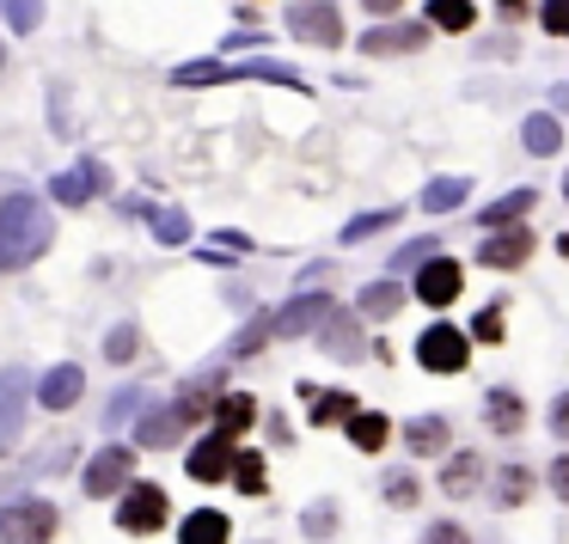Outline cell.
<instances>
[{
	"mask_svg": "<svg viewBox=\"0 0 569 544\" xmlns=\"http://www.w3.org/2000/svg\"><path fill=\"white\" fill-rule=\"evenodd\" d=\"M422 258H435V239H417V245H405V251H398V270H417Z\"/></svg>",
	"mask_w": 569,
	"mask_h": 544,
	"instance_id": "bcb514c9",
	"label": "cell"
},
{
	"mask_svg": "<svg viewBox=\"0 0 569 544\" xmlns=\"http://www.w3.org/2000/svg\"><path fill=\"white\" fill-rule=\"evenodd\" d=\"M483 422H490V434H520L527 429V397L515 392V385H490V392H483Z\"/></svg>",
	"mask_w": 569,
	"mask_h": 544,
	"instance_id": "30bf717a",
	"label": "cell"
},
{
	"mask_svg": "<svg viewBox=\"0 0 569 544\" xmlns=\"http://www.w3.org/2000/svg\"><path fill=\"white\" fill-rule=\"evenodd\" d=\"M227 477H233L239 495H263V490H270V477H263V453H233V471H227Z\"/></svg>",
	"mask_w": 569,
	"mask_h": 544,
	"instance_id": "f546056e",
	"label": "cell"
},
{
	"mask_svg": "<svg viewBox=\"0 0 569 544\" xmlns=\"http://www.w3.org/2000/svg\"><path fill=\"white\" fill-rule=\"evenodd\" d=\"M251 422H258V397H251V392H221V397H214V434L239 441Z\"/></svg>",
	"mask_w": 569,
	"mask_h": 544,
	"instance_id": "5bb4252c",
	"label": "cell"
},
{
	"mask_svg": "<svg viewBox=\"0 0 569 544\" xmlns=\"http://www.w3.org/2000/svg\"><path fill=\"white\" fill-rule=\"evenodd\" d=\"M422 544H471V532L459 526V520H435V526L422 532Z\"/></svg>",
	"mask_w": 569,
	"mask_h": 544,
	"instance_id": "ab89813d",
	"label": "cell"
},
{
	"mask_svg": "<svg viewBox=\"0 0 569 544\" xmlns=\"http://www.w3.org/2000/svg\"><path fill=\"white\" fill-rule=\"evenodd\" d=\"M214 397H221V373H202V380H190L184 392L172 397V410L184 416V429H190V422H202V410H214Z\"/></svg>",
	"mask_w": 569,
	"mask_h": 544,
	"instance_id": "d6986e66",
	"label": "cell"
},
{
	"mask_svg": "<svg viewBox=\"0 0 569 544\" xmlns=\"http://www.w3.org/2000/svg\"><path fill=\"white\" fill-rule=\"evenodd\" d=\"M532 258V233H527V226H490V239H483V245H478V263H483V270H520V263H527Z\"/></svg>",
	"mask_w": 569,
	"mask_h": 544,
	"instance_id": "52a82bcc",
	"label": "cell"
},
{
	"mask_svg": "<svg viewBox=\"0 0 569 544\" xmlns=\"http://www.w3.org/2000/svg\"><path fill=\"white\" fill-rule=\"evenodd\" d=\"M178 434H184V416H178L172 404L148 410V416L136 422V446H148V453H160V446H178Z\"/></svg>",
	"mask_w": 569,
	"mask_h": 544,
	"instance_id": "9a60e30c",
	"label": "cell"
},
{
	"mask_svg": "<svg viewBox=\"0 0 569 544\" xmlns=\"http://www.w3.org/2000/svg\"><path fill=\"white\" fill-rule=\"evenodd\" d=\"M478 483H483V459H478V453H453V459H447L441 495H453V502H459V495H471Z\"/></svg>",
	"mask_w": 569,
	"mask_h": 544,
	"instance_id": "44dd1931",
	"label": "cell"
},
{
	"mask_svg": "<svg viewBox=\"0 0 569 544\" xmlns=\"http://www.w3.org/2000/svg\"><path fill=\"white\" fill-rule=\"evenodd\" d=\"M117 526L136 532V538L160 532L166 526V490H153V483H129L123 502H117Z\"/></svg>",
	"mask_w": 569,
	"mask_h": 544,
	"instance_id": "5b68a950",
	"label": "cell"
},
{
	"mask_svg": "<svg viewBox=\"0 0 569 544\" xmlns=\"http://www.w3.org/2000/svg\"><path fill=\"white\" fill-rule=\"evenodd\" d=\"M56 226H50V209H43L31 190H13L0 202V270H26L50 251Z\"/></svg>",
	"mask_w": 569,
	"mask_h": 544,
	"instance_id": "6da1fadb",
	"label": "cell"
},
{
	"mask_svg": "<svg viewBox=\"0 0 569 544\" xmlns=\"http://www.w3.org/2000/svg\"><path fill=\"white\" fill-rule=\"evenodd\" d=\"M263 544H270V538H263Z\"/></svg>",
	"mask_w": 569,
	"mask_h": 544,
	"instance_id": "db71d44e",
	"label": "cell"
},
{
	"mask_svg": "<svg viewBox=\"0 0 569 544\" xmlns=\"http://www.w3.org/2000/svg\"><path fill=\"white\" fill-rule=\"evenodd\" d=\"M417 495H422V483L410 471H386V502L392 507H417Z\"/></svg>",
	"mask_w": 569,
	"mask_h": 544,
	"instance_id": "8d00e7d4",
	"label": "cell"
},
{
	"mask_svg": "<svg viewBox=\"0 0 569 544\" xmlns=\"http://www.w3.org/2000/svg\"><path fill=\"white\" fill-rule=\"evenodd\" d=\"M386 434H392V422H386L380 410H356V416H349V441H356L361 453H380Z\"/></svg>",
	"mask_w": 569,
	"mask_h": 544,
	"instance_id": "4316f807",
	"label": "cell"
},
{
	"mask_svg": "<svg viewBox=\"0 0 569 544\" xmlns=\"http://www.w3.org/2000/svg\"><path fill=\"white\" fill-rule=\"evenodd\" d=\"M429 26L435 31H471L478 26V7L471 0H429Z\"/></svg>",
	"mask_w": 569,
	"mask_h": 544,
	"instance_id": "83f0119b",
	"label": "cell"
},
{
	"mask_svg": "<svg viewBox=\"0 0 569 544\" xmlns=\"http://www.w3.org/2000/svg\"><path fill=\"white\" fill-rule=\"evenodd\" d=\"M129 477H136V453L129 446H99V453L87 459V495H123Z\"/></svg>",
	"mask_w": 569,
	"mask_h": 544,
	"instance_id": "8992f818",
	"label": "cell"
},
{
	"mask_svg": "<svg viewBox=\"0 0 569 544\" xmlns=\"http://www.w3.org/2000/svg\"><path fill=\"white\" fill-rule=\"evenodd\" d=\"M288 31H295L300 43L337 50V43H343V13H337L331 0H295V7H288Z\"/></svg>",
	"mask_w": 569,
	"mask_h": 544,
	"instance_id": "277c9868",
	"label": "cell"
},
{
	"mask_svg": "<svg viewBox=\"0 0 569 544\" xmlns=\"http://www.w3.org/2000/svg\"><path fill=\"white\" fill-rule=\"evenodd\" d=\"M307 404H312V429H337V422H349L361 410L349 392H312V385H307Z\"/></svg>",
	"mask_w": 569,
	"mask_h": 544,
	"instance_id": "603a6c76",
	"label": "cell"
},
{
	"mask_svg": "<svg viewBox=\"0 0 569 544\" xmlns=\"http://www.w3.org/2000/svg\"><path fill=\"white\" fill-rule=\"evenodd\" d=\"M551 104H557V111H569V87H557V92H551Z\"/></svg>",
	"mask_w": 569,
	"mask_h": 544,
	"instance_id": "c3c4849f",
	"label": "cell"
},
{
	"mask_svg": "<svg viewBox=\"0 0 569 544\" xmlns=\"http://www.w3.org/2000/svg\"><path fill=\"white\" fill-rule=\"evenodd\" d=\"M466 202V178H435L429 190H422V214H447Z\"/></svg>",
	"mask_w": 569,
	"mask_h": 544,
	"instance_id": "4dcf8cb0",
	"label": "cell"
},
{
	"mask_svg": "<svg viewBox=\"0 0 569 544\" xmlns=\"http://www.w3.org/2000/svg\"><path fill=\"white\" fill-rule=\"evenodd\" d=\"M557 258H569V233H557Z\"/></svg>",
	"mask_w": 569,
	"mask_h": 544,
	"instance_id": "681fc988",
	"label": "cell"
},
{
	"mask_svg": "<svg viewBox=\"0 0 569 544\" xmlns=\"http://www.w3.org/2000/svg\"><path fill=\"white\" fill-rule=\"evenodd\" d=\"M429 43V26H373L368 38H361V50L368 56H410Z\"/></svg>",
	"mask_w": 569,
	"mask_h": 544,
	"instance_id": "4fadbf2b",
	"label": "cell"
},
{
	"mask_svg": "<svg viewBox=\"0 0 569 544\" xmlns=\"http://www.w3.org/2000/svg\"><path fill=\"white\" fill-rule=\"evenodd\" d=\"M563 197H569V178H563Z\"/></svg>",
	"mask_w": 569,
	"mask_h": 544,
	"instance_id": "f5cc1de1",
	"label": "cell"
},
{
	"mask_svg": "<svg viewBox=\"0 0 569 544\" xmlns=\"http://www.w3.org/2000/svg\"><path fill=\"white\" fill-rule=\"evenodd\" d=\"M532 490H539V477H532L527 465H502L496 471V507H520V502H532Z\"/></svg>",
	"mask_w": 569,
	"mask_h": 544,
	"instance_id": "cb8c5ba5",
	"label": "cell"
},
{
	"mask_svg": "<svg viewBox=\"0 0 569 544\" xmlns=\"http://www.w3.org/2000/svg\"><path fill=\"white\" fill-rule=\"evenodd\" d=\"M0 68H7V50H0Z\"/></svg>",
	"mask_w": 569,
	"mask_h": 544,
	"instance_id": "816d5d0a",
	"label": "cell"
},
{
	"mask_svg": "<svg viewBox=\"0 0 569 544\" xmlns=\"http://www.w3.org/2000/svg\"><path fill=\"white\" fill-rule=\"evenodd\" d=\"M331 294H300V300H288L282 312H276V336H307L312 324H325L331 319Z\"/></svg>",
	"mask_w": 569,
	"mask_h": 544,
	"instance_id": "8fae6325",
	"label": "cell"
},
{
	"mask_svg": "<svg viewBox=\"0 0 569 544\" xmlns=\"http://www.w3.org/2000/svg\"><path fill=\"white\" fill-rule=\"evenodd\" d=\"M496 7H508V13H520V7H527V0H496Z\"/></svg>",
	"mask_w": 569,
	"mask_h": 544,
	"instance_id": "f907efd6",
	"label": "cell"
},
{
	"mask_svg": "<svg viewBox=\"0 0 569 544\" xmlns=\"http://www.w3.org/2000/svg\"><path fill=\"white\" fill-rule=\"evenodd\" d=\"M300 532H307V538H331L337 532V502H312L307 514H300Z\"/></svg>",
	"mask_w": 569,
	"mask_h": 544,
	"instance_id": "d590c367",
	"label": "cell"
},
{
	"mask_svg": "<svg viewBox=\"0 0 569 544\" xmlns=\"http://www.w3.org/2000/svg\"><path fill=\"white\" fill-rule=\"evenodd\" d=\"M56 526H62L56 502H38V495H26V502H7V507H0V544H50Z\"/></svg>",
	"mask_w": 569,
	"mask_h": 544,
	"instance_id": "7a4b0ae2",
	"label": "cell"
},
{
	"mask_svg": "<svg viewBox=\"0 0 569 544\" xmlns=\"http://www.w3.org/2000/svg\"><path fill=\"white\" fill-rule=\"evenodd\" d=\"M447 441H453V434H447V416H410V422H405V446H410L417 459L447 453Z\"/></svg>",
	"mask_w": 569,
	"mask_h": 544,
	"instance_id": "ac0fdd59",
	"label": "cell"
},
{
	"mask_svg": "<svg viewBox=\"0 0 569 544\" xmlns=\"http://www.w3.org/2000/svg\"><path fill=\"white\" fill-rule=\"evenodd\" d=\"M405 0H368V13H398Z\"/></svg>",
	"mask_w": 569,
	"mask_h": 544,
	"instance_id": "7dc6e473",
	"label": "cell"
},
{
	"mask_svg": "<svg viewBox=\"0 0 569 544\" xmlns=\"http://www.w3.org/2000/svg\"><path fill=\"white\" fill-rule=\"evenodd\" d=\"M325 349H331L337 361H356V355H361L356 319H343V312H331V319H325Z\"/></svg>",
	"mask_w": 569,
	"mask_h": 544,
	"instance_id": "f1b7e54d",
	"label": "cell"
},
{
	"mask_svg": "<svg viewBox=\"0 0 569 544\" xmlns=\"http://www.w3.org/2000/svg\"><path fill=\"white\" fill-rule=\"evenodd\" d=\"M539 19H545V31H551V38H569V0H545Z\"/></svg>",
	"mask_w": 569,
	"mask_h": 544,
	"instance_id": "60d3db41",
	"label": "cell"
},
{
	"mask_svg": "<svg viewBox=\"0 0 569 544\" xmlns=\"http://www.w3.org/2000/svg\"><path fill=\"white\" fill-rule=\"evenodd\" d=\"M532 202H539V190L520 184V190H508V197H496L490 209L478 214V226H515V221H527V214H532Z\"/></svg>",
	"mask_w": 569,
	"mask_h": 544,
	"instance_id": "ffe728a7",
	"label": "cell"
},
{
	"mask_svg": "<svg viewBox=\"0 0 569 544\" xmlns=\"http://www.w3.org/2000/svg\"><path fill=\"white\" fill-rule=\"evenodd\" d=\"M99 178H104V165H99V160H87V165H74V172H62L50 190H56V202L80 209V202H92V197H99Z\"/></svg>",
	"mask_w": 569,
	"mask_h": 544,
	"instance_id": "e0dca14e",
	"label": "cell"
},
{
	"mask_svg": "<svg viewBox=\"0 0 569 544\" xmlns=\"http://www.w3.org/2000/svg\"><path fill=\"white\" fill-rule=\"evenodd\" d=\"M459 282H466V270H459L453 258H422L417 263V300L422 306H453Z\"/></svg>",
	"mask_w": 569,
	"mask_h": 544,
	"instance_id": "ba28073f",
	"label": "cell"
},
{
	"mask_svg": "<svg viewBox=\"0 0 569 544\" xmlns=\"http://www.w3.org/2000/svg\"><path fill=\"white\" fill-rule=\"evenodd\" d=\"M136 404H141V385H123V392H117V404L104 410V429H117V422H123V416H129V410H136Z\"/></svg>",
	"mask_w": 569,
	"mask_h": 544,
	"instance_id": "ee69618b",
	"label": "cell"
},
{
	"mask_svg": "<svg viewBox=\"0 0 569 544\" xmlns=\"http://www.w3.org/2000/svg\"><path fill=\"white\" fill-rule=\"evenodd\" d=\"M545 429H551L557 441H569V392L551 397V410H545Z\"/></svg>",
	"mask_w": 569,
	"mask_h": 544,
	"instance_id": "b9f144b4",
	"label": "cell"
},
{
	"mask_svg": "<svg viewBox=\"0 0 569 544\" xmlns=\"http://www.w3.org/2000/svg\"><path fill=\"white\" fill-rule=\"evenodd\" d=\"M520 141H527V153L551 160V153L563 148V129H557V117H551V111H532L527 123H520Z\"/></svg>",
	"mask_w": 569,
	"mask_h": 544,
	"instance_id": "7402d4cb",
	"label": "cell"
},
{
	"mask_svg": "<svg viewBox=\"0 0 569 544\" xmlns=\"http://www.w3.org/2000/svg\"><path fill=\"white\" fill-rule=\"evenodd\" d=\"M270 331H276V319H251L246 336L233 343V355H251V349H263V336H270Z\"/></svg>",
	"mask_w": 569,
	"mask_h": 544,
	"instance_id": "7bdbcfd3",
	"label": "cell"
},
{
	"mask_svg": "<svg viewBox=\"0 0 569 544\" xmlns=\"http://www.w3.org/2000/svg\"><path fill=\"white\" fill-rule=\"evenodd\" d=\"M0 13H7V26H13L19 38H31V31L43 26V0H0Z\"/></svg>",
	"mask_w": 569,
	"mask_h": 544,
	"instance_id": "d6a6232c",
	"label": "cell"
},
{
	"mask_svg": "<svg viewBox=\"0 0 569 544\" xmlns=\"http://www.w3.org/2000/svg\"><path fill=\"white\" fill-rule=\"evenodd\" d=\"M148 214H153V209H148ZM153 239H160V245H184V239H190V221H184L178 209H160V214H153Z\"/></svg>",
	"mask_w": 569,
	"mask_h": 544,
	"instance_id": "e575fe53",
	"label": "cell"
},
{
	"mask_svg": "<svg viewBox=\"0 0 569 544\" xmlns=\"http://www.w3.org/2000/svg\"><path fill=\"white\" fill-rule=\"evenodd\" d=\"M398 221V209H373V214H356V221L343 226V239L349 245H361V239H373V233H386V226Z\"/></svg>",
	"mask_w": 569,
	"mask_h": 544,
	"instance_id": "836d02e7",
	"label": "cell"
},
{
	"mask_svg": "<svg viewBox=\"0 0 569 544\" xmlns=\"http://www.w3.org/2000/svg\"><path fill=\"white\" fill-rule=\"evenodd\" d=\"M227 471H233V441L227 434H209V441L190 446V477L197 483H227Z\"/></svg>",
	"mask_w": 569,
	"mask_h": 544,
	"instance_id": "7c38bea8",
	"label": "cell"
},
{
	"mask_svg": "<svg viewBox=\"0 0 569 544\" xmlns=\"http://www.w3.org/2000/svg\"><path fill=\"white\" fill-rule=\"evenodd\" d=\"M471 336H478V343H502V306H483L478 319H471Z\"/></svg>",
	"mask_w": 569,
	"mask_h": 544,
	"instance_id": "74e56055",
	"label": "cell"
},
{
	"mask_svg": "<svg viewBox=\"0 0 569 544\" xmlns=\"http://www.w3.org/2000/svg\"><path fill=\"white\" fill-rule=\"evenodd\" d=\"M26 397H31V373L26 367H7L0 373V453L19 441L26 429Z\"/></svg>",
	"mask_w": 569,
	"mask_h": 544,
	"instance_id": "9c48e42d",
	"label": "cell"
},
{
	"mask_svg": "<svg viewBox=\"0 0 569 544\" xmlns=\"http://www.w3.org/2000/svg\"><path fill=\"white\" fill-rule=\"evenodd\" d=\"M136 349H141L136 324H117V331H111V343H104V355H111V361H129V355H136Z\"/></svg>",
	"mask_w": 569,
	"mask_h": 544,
	"instance_id": "f35d334b",
	"label": "cell"
},
{
	"mask_svg": "<svg viewBox=\"0 0 569 544\" xmlns=\"http://www.w3.org/2000/svg\"><path fill=\"white\" fill-rule=\"evenodd\" d=\"M80 392H87V373H80L74 361H62V367H50V373H43V385H38L43 410H68Z\"/></svg>",
	"mask_w": 569,
	"mask_h": 544,
	"instance_id": "2e32d148",
	"label": "cell"
},
{
	"mask_svg": "<svg viewBox=\"0 0 569 544\" xmlns=\"http://www.w3.org/2000/svg\"><path fill=\"white\" fill-rule=\"evenodd\" d=\"M214 80H239L233 62H190L172 74V87H214Z\"/></svg>",
	"mask_w": 569,
	"mask_h": 544,
	"instance_id": "1f68e13d",
	"label": "cell"
},
{
	"mask_svg": "<svg viewBox=\"0 0 569 544\" xmlns=\"http://www.w3.org/2000/svg\"><path fill=\"white\" fill-rule=\"evenodd\" d=\"M178 544H227V514H214V507H197V514L178 526Z\"/></svg>",
	"mask_w": 569,
	"mask_h": 544,
	"instance_id": "d4e9b609",
	"label": "cell"
},
{
	"mask_svg": "<svg viewBox=\"0 0 569 544\" xmlns=\"http://www.w3.org/2000/svg\"><path fill=\"white\" fill-rule=\"evenodd\" d=\"M398 306H405V288L398 282H373V288H361V300H356L361 319H392Z\"/></svg>",
	"mask_w": 569,
	"mask_h": 544,
	"instance_id": "484cf974",
	"label": "cell"
},
{
	"mask_svg": "<svg viewBox=\"0 0 569 544\" xmlns=\"http://www.w3.org/2000/svg\"><path fill=\"white\" fill-rule=\"evenodd\" d=\"M545 477H551V495H557V502L569 507V453H557V459H551V471H545Z\"/></svg>",
	"mask_w": 569,
	"mask_h": 544,
	"instance_id": "f6af8a7d",
	"label": "cell"
},
{
	"mask_svg": "<svg viewBox=\"0 0 569 544\" xmlns=\"http://www.w3.org/2000/svg\"><path fill=\"white\" fill-rule=\"evenodd\" d=\"M417 361L429 373H459L471 361V331H459V324H429V331L417 336Z\"/></svg>",
	"mask_w": 569,
	"mask_h": 544,
	"instance_id": "3957f363",
	"label": "cell"
}]
</instances>
